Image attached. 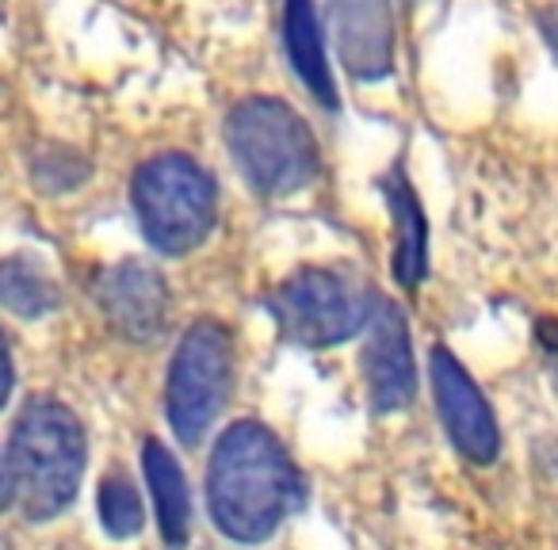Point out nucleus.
Masks as SVG:
<instances>
[{"label": "nucleus", "instance_id": "f257e3e1", "mask_svg": "<svg viewBox=\"0 0 558 550\" xmlns=\"http://www.w3.org/2000/svg\"><path fill=\"white\" fill-rule=\"evenodd\" d=\"M303 497L283 443L256 420L226 428L207 466V504L218 531L238 542H264Z\"/></svg>", "mask_w": 558, "mask_h": 550}, {"label": "nucleus", "instance_id": "f03ea898", "mask_svg": "<svg viewBox=\"0 0 558 550\" xmlns=\"http://www.w3.org/2000/svg\"><path fill=\"white\" fill-rule=\"evenodd\" d=\"M9 466L27 520H50L70 509L85 474V428L54 398H32L12 428Z\"/></svg>", "mask_w": 558, "mask_h": 550}, {"label": "nucleus", "instance_id": "7ed1b4c3", "mask_svg": "<svg viewBox=\"0 0 558 550\" xmlns=\"http://www.w3.org/2000/svg\"><path fill=\"white\" fill-rule=\"evenodd\" d=\"M226 142L260 195H291L318 172V138L291 103L271 96H248L226 119Z\"/></svg>", "mask_w": 558, "mask_h": 550}, {"label": "nucleus", "instance_id": "20e7f679", "mask_svg": "<svg viewBox=\"0 0 558 550\" xmlns=\"http://www.w3.org/2000/svg\"><path fill=\"white\" fill-rule=\"evenodd\" d=\"M131 199L146 241L165 256L192 253L215 230V180L184 154H157L142 161L131 180Z\"/></svg>", "mask_w": 558, "mask_h": 550}, {"label": "nucleus", "instance_id": "39448f33", "mask_svg": "<svg viewBox=\"0 0 558 550\" xmlns=\"http://www.w3.org/2000/svg\"><path fill=\"white\" fill-rule=\"evenodd\" d=\"M372 303V295H364L356 283H349L337 271L306 268L279 283L276 295L268 298V310L288 341L306 344V349H329L367 326Z\"/></svg>", "mask_w": 558, "mask_h": 550}, {"label": "nucleus", "instance_id": "423d86ee", "mask_svg": "<svg viewBox=\"0 0 558 550\" xmlns=\"http://www.w3.org/2000/svg\"><path fill=\"white\" fill-rule=\"evenodd\" d=\"M230 333L218 321L203 318L180 337V349L169 367V390H165L172 432L180 436V443L195 448L218 420L226 394H230Z\"/></svg>", "mask_w": 558, "mask_h": 550}, {"label": "nucleus", "instance_id": "0eeeda50", "mask_svg": "<svg viewBox=\"0 0 558 550\" xmlns=\"http://www.w3.org/2000/svg\"><path fill=\"white\" fill-rule=\"evenodd\" d=\"M433 390L436 410H440L456 448L478 466L494 463L497 448H501L494 410H489L482 390L474 387V379L459 367V359L448 349H433Z\"/></svg>", "mask_w": 558, "mask_h": 550}, {"label": "nucleus", "instance_id": "6e6552de", "mask_svg": "<svg viewBox=\"0 0 558 550\" xmlns=\"http://www.w3.org/2000/svg\"><path fill=\"white\" fill-rule=\"evenodd\" d=\"M364 375L379 413H395L413 402L417 375H413L410 321H405L402 306L390 303V298H375L372 303L367 344H364Z\"/></svg>", "mask_w": 558, "mask_h": 550}, {"label": "nucleus", "instance_id": "1a4fd4ad", "mask_svg": "<svg viewBox=\"0 0 558 550\" xmlns=\"http://www.w3.org/2000/svg\"><path fill=\"white\" fill-rule=\"evenodd\" d=\"M96 306L123 341L146 344L169 321V288L149 264L123 260L100 276Z\"/></svg>", "mask_w": 558, "mask_h": 550}, {"label": "nucleus", "instance_id": "9d476101", "mask_svg": "<svg viewBox=\"0 0 558 550\" xmlns=\"http://www.w3.org/2000/svg\"><path fill=\"white\" fill-rule=\"evenodd\" d=\"M344 70L356 81H383L395 70L390 0H329Z\"/></svg>", "mask_w": 558, "mask_h": 550}, {"label": "nucleus", "instance_id": "9b49d317", "mask_svg": "<svg viewBox=\"0 0 558 550\" xmlns=\"http://www.w3.org/2000/svg\"><path fill=\"white\" fill-rule=\"evenodd\" d=\"M283 47H288L291 65L303 77V85L314 93V100H322L326 108H337V85L326 62V47H322L314 0H283Z\"/></svg>", "mask_w": 558, "mask_h": 550}, {"label": "nucleus", "instance_id": "f8f14e48", "mask_svg": "<svg viewBox=\"0 0 558 550\" xmlns=\"http://www.w3.org/2000/svg\"><path fill=\"white\" fill-rule=\"evenodd\" d=\"M387 192V207L395 215V276L402 288H417L428 271V225L421 215V203L413 195L410 180L402 176V169H395L383 180Z\"/></svg>", "mask_w": 558, "mask_h": 550}, {"label": "nucleus", "instance_id": "ddd939ff", "mask_svg": "<svg viewBox=\"0 0 558 550\" xmlns=\"http://www.w3.org/2000/svg\"><path fill=\"white\" fill-rule=\"evenodd\" d=\"M142 466H146L149 493L157 504V524L169 547H184L187 531H192V497H187V481L180 463L172 459V451H165V443L146 440L142 448Z\"/></svg>", "mask_w": 558, "mask_h": 550}, {"label": "nucleus", "instance_id": "4468645a", "mask_svg": "<svg viewBox=\"0 0 558 550\" xmlns=\"http://www.w3.org/2000/svg\"><path fill=\"white\" fill-rule=\"evenodd\" d=\"M58 303H62V291L35 256L20 253L0 260V306H9L20 318H43L58 310Z\"/></svg>", "mask_w": 558, "mask_h": 550}, {"label": "nucleus", "instance_id": "2eb2a0df", "mask_svg": "<svg viewBox=\"0 0 558 550\" xmlns=\"http://www.w3.org/2000/svg\"><path fill=\"white\" fill-rule=\"evenodd\" d=\"M100 524L111 539H131L142 531V501L131 481L119 474L100 481Z\"/></svg>", "mask_w": 558, "mask_h": 550}, {"label": "nucleus", "instance_id": "dca6fc26", "mask_svg": "<svg viewBox=\"0 0 558 550\" xmlns=\"http://www.w3.org/2000/svg\"><path fill=\"white\" fill-rule=\"evenodd\" d=\"M88 176V164L81 161L73 149H54V154H43L35 161V180L47 192H65V187H77Z\"/></svg>", "mask_w": 558, "mask_h": 550}, {"label": "nucleus", "instance_id": "f3484780", "mask_svg": "<svg viewBox=\"0 0 558 550\" xmlns=\"http://www.w3.org/2000/svg\"><path fill=\"white\" fill-rule=\"evenodd\" d=\"M16 501V481H12V466H9V455L0 451V512L9 509Z\"/></svg>", "mask_w": 558, "mask_h": 550}, {"label": "nucleus", "instance_id": "a211bd4d", "mask_svg": "<svg viewBox=\"0 0 558 550\" xmlns=\"http://www.w3.org/2000/svg\"><path fill=\"white\" fill-rule=\"evenodd\" d=\"M12 382H16V375H12V356H9V344H4V337H0V405L9 402Z\"/></svg>", "mask_w": 558, "mask_h": 550}, {"label": "nucleus", "instance_id": "6ab92c4d", "mask_svg": "<svg viewBox=\"0 0 558 550\" xmlns=\"http://www.w3.org/2000/svg\"><path fill=\"white\" fill-rule=\"evenodd\" d=\"M539 333L547 349H558V321H539Z\"/></svg>", "mask_w": 558, "mask_h": 550}, {"label": "nucleus", "instance_id": "aec40b11", "mask_svg": "<svg viewBox=\"0 0 558 550\" xmlns=\"http://www.w3.org/2000/svg\"><path fill=\"white\" fill-rule=\"evenodd\" d=\"M543 27H547V35L558 42V12H555V16H547V20H543Z\"/></svg>", "mask_w": 558, "mask_h": 550}, {"label": "nucleus", "instance_id": "412c9836", "mask_svg": "<svg viewBox=\"0 0 558 550\" xmlns=\"http://www.w3.org/2000/svg\"><path fill=\"white\" fill-rule=\"evenodd\" d=\"M555 387H558V371H555Z\"/></svg>", "mask_w": 558, "mask_h": 550}]
</instances>
